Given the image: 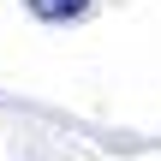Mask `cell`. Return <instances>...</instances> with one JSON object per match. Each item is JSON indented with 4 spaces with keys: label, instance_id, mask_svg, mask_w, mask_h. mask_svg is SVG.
Masks as SVG:
<instances>
[{
    "label": "cell",
    "instance_id": "obj_1",
    "mask_svg": "<svg viewBox=\"0 0 161 161\" xmlns=\"http://www.w3.org/2000/svg\"><path fill=\"white\" fill-rule=\"evenodd\" d=\"M42 24H72V18H84L90 12V0H24Z\"/></svg>",
    "mask_w": 161,
    "mask_h": 161
}]
</instances>
